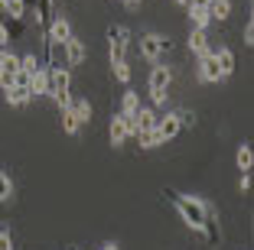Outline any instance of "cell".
<instances>
[{"instance_id":"cell-1","label":"cell","mask_w":254,"mask_h":250,"mask_svg":"<svg viewBox=\"0 0 254 250\" xmlns=\"http://www.w3.org/2000/svg\"><path fill=\"white\" fill-rule=\"evenodd\" d=\"M170 199H173V208L180 211L183 224L189 231H195L205 244L218 241V214L212 211L209 201L199 199V195H189V192H170Z\"/></svg>"},{"instance_id":"cell-2","label":"cell","mask_w":254,"mask_h":250,"mask_svg":"<svg viewBox=\"0 0 254 250\" xmlns=\"http://www.w3.org/2000/svg\"><path fill=\"white\" fill-rule=\"evenodd\" d=\"M170 85H173V68L157 62L150 68V78H147V91H150V107H166L170 101Z\"/></svg>"},{"instance_id":"cell-3","label":"cell","mask_w":254,"mask_h":250,"mask_svg":"<svg viewBox=\"0 0 254 250\" xmlns=\"http://www.w3.org/2000/svg\"><path fill=\"white\" fill-rule=\"evenodd\" d=\"M49 98L56 107L72 104V72L68 68H49Z\"/></svg>"},{"instance_id":"cell-4","label":"cell","mask_w":254,"mask_h":250,"mask_svg":"<svg viewBox=\"0 0 254 250\" xmlns=\"http://www.w3.org/2000/svg\"><path fill=\"white\" fill-rule=\"evenodd\" d=\"M137 52H140V59H147L150 65H157L166 52H170V39L160 36V33H143L140 43H137Z\"/></svg>"},{"instance_id":"cell-5","label":"cell","mask_w":254,"mask_h":250,"mask_svg":"<svg viewBox=\"0 0 254 250\" xmlns=\"http://www.w3.org/2000/svg\"><path fill=\"white\" fill-rule=\"evenodd\" d=\"M130 39H134V33L127 30V26H121V23L108 26V59H111V62H124Z\"/></svg>"},{"instance_id":"cell-6","label":"cell","mask_w":254,"mask_h":250,"mask_svg":"<svg viewBox=\"0 0 254 250\" xmlns=\"http://www.w3.org/2000/svg\"><path fill=\"white\" fill-rule=\"evenodd\" d=\"M20 72V55L10 49H0V91L13 88V75Z\"/></svg>"},{"instance_id":"cell-7","label":"cell","mask_w":254,"mask_h":250,"mask_svg":"<svg viewBox=\"0 0 254 250\" xmlns=\"http://www.w3.org/2000/svg\"><path fill=\"white\" fill-rule=\"evenodd\" d=\"M72 23H68L65 13H56L53 20H49V30H46V43H56V46H65L68 39H72Z\"/></svg>"},{"instance_id":"cell-8","label":"cell","mask_w":254,"mask_h":250,"mask_svg":"<svg viewBox=\"0 0 254 250\" xmlns=\"http://www.w3.org/2000/svg\"><path fill=\"white\" fill-rule=\"evenodd\" d=\"M195 78H199L202 85H218V81H222V72H218V62H215V55H212V49L205 52V55H199Z\"/></svg>"},{"instance_id":"cell-9","label":"cell","mask_w":254,"mask_h":250,"mask_svg":"<svg viewBox=\"0 0 254 250\" xmlns=\"http://www.w3.org/2000/svg\"><path fill=\"white\" fill-rule=\"evenodd\" d=\"M62 55H65V68L72 72V68H78L85 59H88V46H85L78 36H72L65 46H62Z\"/></svg>"},{"instance_id":"cell-10","label":"cell","mask_w":254,"mask_h":250,"mask_svg":"<svg viewBox=\"0 0 254 250\" xmlns=\"http://www.w3.org/2000/svg\"><path fill=\"white\" fill-rule=\"evenodd\" d=\"M180 130H183V124H180V117H176V110H170V114H160L157 133H160V140H163V147H166L170 140H176V137H180Z\"/></svg>"},{"instance_id":"cell-11","label":"cell","mask_w":254,"mask_h":250,"mask_svg":"<svg viewBox=\"0 0 254 250\" xmlns=\"http://www.w3.org/2000/svg\"><path fill=\"white\" fill-rule=\"evenodd\" d=\"M0 16L20 26V23L30 16V3H26V0H0Z\"/></svg>"},{"instance_id":"cell-12","label":"cell","mask_w":254,"mask_h":250,"mask_svg":"<svg viewBox=\"0 0 254 250\" xmlns=\"http://www.w3.org/2000/svg\"><path fill=\"white\" fill-rule=\"evenodd\" d=\"M108 140H111L114 150H121L127 140H130V133H127V120L121 114H111V124H108Z\"/></svg>"},{"instance_id":"cell-13","label":"cell","mask_w":254,"mask_h":250,"mask_svg":"<svg viewBox=\"0 0 254 250\" xmlns=\"http://www.w3.org/2000/svg\"><path fill=\"white\" fill-rule=\"evenodd\" d=\"M186 49L192 52L195 59H199V55H205V52L212 49V43H209V30H189V36H186Z\"/></svg>"},{"instance_id":"cell-14","label":"cell","mask_w":254,"mask_h":250,"mask_svg":"<svg viewBox=\"0 0 254 250\" xmlns=\"http://www.w3.org/2000/svg\"><path fill=\"white\" fill-rule=\"evenodd\" d=\"M30 98H49V68L39 65L30 75Z\"/></svg>"},{"instance_id":"cell-15","label":"cell","mask_w":254,"mask_h":250,"mask_svg":"<svg viewBox=\"0 0 254 250\" xmlns=\"http://www.w3.org/2000/svg\"><path fill=\"white\" fill-rule=\"evenodd\" d=\"M212 55H215V62H218L222 81H225V78H232V75H235V52L228 49V46H218V49H212Z\"/></svg>"},{"instance_id":"cell-16","label":"cell","mask_w":254,"mask_h":250,"mask_svg":"<svg viewBox=\"0 0 254 250\" xmlns=\"http://www.w3.org/2000/svg\"><path fill=\"white\" fill-rule=\"evenodd\" d=\"M72 114L78 120V127H88L91 117H95V107H91L88 98H72Z\"/></svg>"},{"instance_id":"cell-17","label":"cell","mask_w":254,"mask_h":250,"mask_svg":"<svg viewBox=\"0 0 254 250\" xmlns=\"http://www.w3.org/2000/svg\"><path fill=\"white\" fill-rule=\"evenodd\" d=\"M137 110H140V95H137L134 88H124V95H121V110H118V114H124V117H134Z\"/></svg>"},{"instance_id":"cell-18","label":"cell","mask_w":254,"mask_h":250,"mask_svg":"<svg viewBox=\"0 0 254 250\" xmlns=\"http://www.w3.org/2000/svg\"><path fill=\"white\" fill-rule=\"evenodd\" d=\"M59 127H62V133H65V137H75V133L82 130V127H78V120H75V114H72V104L59 107Z\"/></svg>"},{"instance_id":"cell-19","label":"cell","mask_w":254,"mask_h":250,"mask_svg":"<svg viewBox=\"0 0 254 250\" xmlns=\"http://www.w3.org/2000/svg\"><path fill=\"white\" fill-rule=\"evenodd\" d=\"M232 10H235V3H232V0H212L209 16H212V23H225L228 16H232Z\"/></svg>"},{"instance_id":"cell-20","label":"cell","mask_w":254,"mask_h":250,"mask_svg":"<svg viewBox=\"0 0 254 250\" xmlns=\"http://www.w3.org/2000/svg\"><path fill=\"white\" fill-rule=\"evenodd\" d=\"M235 166H238V172H251V166H254L251 143H241V147H238V153H235Z\"/></svg>"},{"instance_id":"cell-21","label":"cell","mask_w":254,"mask_h":250,"mask_svg":"<svg viewBox=\"0 0 254 250\" xmlns=\"http://www.w3.org/2000/svg\"><path fill=\"white\" fill-rule=\"evenodd\" d=\"M134 140H137V147H140V150H157V147H163V140H160L157 130H143V133H137Z\"/></svg>"},{"instance_id":"cell-22","label":"cell","mask_w":254,"mask_h":250,"mask_svg":"<svg viewBox=\"0 0 254 250\" xmlns=\"http://www.w3.org/2000/svg\"><path fill=\"white\" fill-rule=\"evenodd\" d=\"M3 101L10 104V107H26V104L33 101L30 98V91H20V88H10V91H3Z\"/></svg>"},{"instance_id":"cell-23","label":"cell","mask_w":254,"mask_h":250,"mask_svg":"<svg viewBox=\"0 0 254 250\" xmlns=\"http://www.w3.org/2000/svg\"><path fill=\"white\" fill-rule=\"evenodd\" d=\"M186 16H189V23H192V30H209L212 26L209 10H186Z\"/></svg>"},{"instance_id":"cell-24","label":"cell","mask_w":254,"mask_h":250,"mask_svg":"<svg viewBox=\"0 0 254 250\" xmlns=\"http://www.w3.org/2000/svg\"><path fill=\"white\" fill-rule=\"evenodd\" d=\"M13 199V176L7 169H0V205Z\"/></svg>"},{"instance_id":"cell-25","label":"cell","mask_w":254,"mask_h":250,"mask_svg":"<svg viewBox=\"0 0 254 250\" xmlns=\"http://www.w3.org/2000/svg\"><path fill=\"white\" fill-rule=\"evenodd\" d=\"M111 75H114V81H121V85H130V65H127V59L124 62H111Z\"/></svg>"},{"instance_id":"cell-26","label":"cell","mask_w":254,"mask_h":250,"mask_svg":"<svg viewBox=\"0 0 254 250\" xmlns=\"http://www.w3.org/2000/svg\"><path fill=\"white\" fill-rule=\"evenodd\" d=\"M39 65H43V62H39L36 52H26V55H20V72H23V75H33Z\"/></svg>"},{"instance_id":"cell-27","label":"cell","mask_w":254,"mask_h":250,"mask_svg":"<svg viewBox=\"0 0 254 250\" xmlns=\"http://www.w3.org/2000/svg\"><path fill=\"white\" fill-rule=\"evenodd\" d=\"M176 117H180V124H183V127H192V124H195V110H189V107H176Z\"/></svg>"},{"instance_id":"cell-28","label":"cell","mask_w":254,"mask_h":250,"mask_svg":"<svg viewBox=\"0 0 254 250\" xmlns=\"http://www.w3.org/2000/svg\"><path fill=\"white\" fill-rule=\"evenodd\" d=\"M0 250H13V234L7 228H0Z\"/></svg>"},{"instance_id":"cell-29","label":"cell","mask_w":254,"mask_h":250,"mask_svg":"<svg viewBox=\"0 0 254 250\" xmlns=\"http://www.w3.org/2000/svg\"><path fill=\"white\" fill-rule=\"evenodd\" d=\"M241 39H245V46H254V20L245 23V30H241Z\"/></svg>"},{"instance_id":"cell-30","label":"cell","mask_w":254,"mask_h":250,"mask_svg":"<svg viewBox=\"0 0 254 250\" xmlns=\"http://www.w3.org/2000/svg\"><path fill=\"white\" fill-rule=\"evenodd\" d=\"M238 192H241V195H248V192H251V172H241V179H238Z\"/></svg>"},{"instance_id":"cell-31","label":"cell","mask_w":254,"mask_h":250,"mask_svg":"<svg viewBox=\"0 0 254 250\" xmlns=\"http://www.w3.org/2000/svg\"><path fill=\"white\" fill-rule=\"evenodd\" d=\"M212 0H186V10H209Z\"/></svg>"},{"instance_id":"cell-32","label":"cell","mask_w":254,"mask_h":250,"mask_svg":"<svg viewBox=\"0 0 254 250\" xmlns=\"http://www.w3.org/2000/svg\"><path fill=\"white\" fill-rule=\"evenodd\" d=\"M140 3H143V0H124V7H127V10H140Z\"/></svg>"},{"instance_id":"cell-33","label":"cell","mask_w":254,"mask_h":250,"mask_svg":"<svg viewBox=\"0 0 254 250\" xmlns=\"http://www.w3.org/2000/svg\"><path fill=\"white\" fill-rule=\"evenodd\" d=\"M101 250H121V247H118V244H105V247H101Z\"/></svg>"},{"instance_id":"cell-34","label":"cell","mask_w":254,"mask_h":250,"mask_svg":"<svg viewBox=\"0 0 254 250\" xmlns=\"http://www.w3.org/2000/svg\"><path fill=\"white\" fill-rule=\"evenodd\" d=\"M43 3H46V7H53V0H43Z\"/></svg>"},{"instance_id":"cell-35","label":"cell","mask_w":254,"mask_h":250,"mask_svg":"<svg viewBox=\"0 0 254 250\" xmlns=\"http://www.w3.org/2000/svg\"><path fill=\"white\" fill-rule=\"evenodd\" d=\"M176 3H180V7H186V0H176Z\"/></svg>"},{"instance_id":"cell-36","label":"cell","mask_w":254,"mask_h":250,"mask_svg":"<svg viewBox=\"0 0 254 250\" xmlns=\"http://www.w3.org/2000/svg\"><path fill=\"white\" fill-rule=\"evenodd\" d=\"M68 250H75V247H68Z\"/></svg>"}]
</instances>
